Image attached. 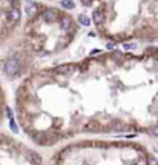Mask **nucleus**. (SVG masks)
Segmentation results:
<instances>
[{"label":"nucleus","instance_id":"2","mask_svg":"<svg viewBox=\"0 0 158 165\" xmlns=\"http://www.w3.org/2000/svg\"><path fill=\"white\" fill-rule=\"evenodd\" d=\"M19 71H20V63H19V60H17V59L11 57V59H8V60L5 62V73H6L9 77L17 76V74H19Z\"/></svg>","mask_w":158,"mask_h":165},{"label":"nucleus","instance_id":"9","mask_svg":"<svg viewBox=\"0 0 158 165\" xmlns=\"http://www.w3.org/2000/svg\"><path fill=\"white\" fill-rule=\"evenodd\" d=\"M62 6H63L65 10H72L75 5H74L72 0H62Z\"/></svg>","mask_w":158,"mask_h":165},{"label":"nucleus","instance_id":"4","mask_svg":"<svg viewBox=\"0 0 158 165\" xmlns=\"http://www.w3.org/2000/svg\"><path fill=\"white\" fill-rule=\"evenodd\" d=\"M92 20H94L97 25L103 23V20H104V14H103V10H101V8H98V10L94 11V14H92Z\"/></svg>","mask_w":158,"mask_h":165},{"label":"nucleus","instance_id":"8","mask_svg":"<svg viewBox=\"0 0 158 165\" xmlns=\"http://www.w3.org/2000/svg\"><path fill=\"white\" fill-rule=\"evenodd\" d=\"M78 22H80V25H83V26H89V23H91V20H89V17H88L86 14H80V16H78Z\"/></svg>","mask_w":158,"mask_h":165},{"label":"nucleus","instance_id":"13","mask_svg":"<svg viewBox=\"0 0 158 165\" xmlns=\"http://www.w3.org/2000/svg\"><path fill=\"white\" fill-rule=\"evenodd\" d=\"M9 2H13V3H16V2H17V0H9Z\"/></svg>","mask_w":158,"mask_h":165},{"label":"nucleus","instance_id":"7","mask_svg":"<svg viewBox=\"0 0 158 165\" xmlns=\"http://www.w3.org/2000/svg\"><path fill=\"white\" fill-rule=\"evenodd\" d=\"M8 17H9V20H13V22H17V20L20 19V11H19L17 8H13V10H9V13H8Z\"/></svg>","mask_w":158,"mask_h":165},{"label":"nucleus","instance_id":"12","mask_svg":"<svg viewBox=\"0 0 158 165\" xmlns=\"http://www.w3.org/2000/svg\"><path fill=\"white\" fill-rule=\"evenodd\" d=\"M81 3H85V5H88V6H89V5L92 3V0H81Z\"/></svg>","mask_w":158,"mask_h":165},{"label":"nucleus","instance_id":"3","mask_svg":"<svg viewBox=\"0 0 158 165\" xmlns=\"http://www.w3.org/2000/svg\"><path fill=\"white\" fill-rule=\"evenodd\" d=\"M43 19H45L46 22L52 23V22H55V20L58 19V14H57V11H55V10H46V11H45V14H43Z\"/></svg>","mask_w":158,"mask_h":165},{"label":"nucleus","instance_id":"5","mask_svg":"<svg viewBox=\"0 0 158 165\" xmlns=\"http://www.w3.org/2000/svg\"><path fill=\"white\" fill-rule=\"evenodd\" d=\"M25 11H26V14H28L29 17H32V16H36V14H37V5H36V3H32V2H29V3H26Z\"/></svg>","mask_w":158,"mask_h":165},{"label":"nucleus","instance_id":"1","mask_svg":"<svg viewBox=\"0 0 158 165\" xmlns=\"http://www.w3.org/2000/svg\"><path fill=\"white\" fill-rule=\"evenodd\" d=\"M51 165H158V159L132 143H86L66 147Z\"/></svg>","mask_w":158,"mask_h":165},{"label":"nucleus","instance_id":"10","mask_svg":"<svg viewBox=\"0 0 158 165\" xmlns=\"http://www.w3.org/2000/svg\"><path fill=\"white\" fill-rule=\"evenodd\" d=\"M123 46H124V48H126V50H134V48H135V46H137V45H135V43H124V45H123Z\"/></svg>","mask_w":158,"mask_h":165},{"label":"nucleus","instance_id":"6","mask_svg":"<svg viewBox=\"0 0 158 165\" xmlns=\"http://www.w3.org/2000/svg\"><path fill=\"white\" fill-rule=\"evenodd\" d=\"M60 26H62V30H65V31H68V30H71V26H72V19L71 17H63L62 19V22H60Z\"/></svg>","mask_w":158,"mask_h":165},{"label":"nucleus","instance_id":"11","mask_svg":"<svg viewBox=\"0 0 158 165\" xmlns=\"http://www.w3.org/2000/svg\"><path fill=\"white\" fill-rule=\"evenodd\" d=\"M100 53H101L100 50H92V51H91V56H95V54H100Z\"/></svg>","mask_w":158,"mask_h":165}]
</instances>
